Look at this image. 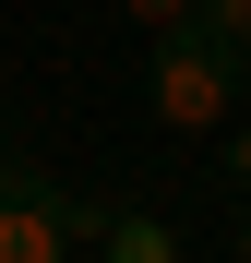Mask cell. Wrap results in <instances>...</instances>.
Instances as JSON below:
<instances>
[{
    "label": "cell",
    "mask_w": 251,
    "mask_h": 263,
    "mask_svg": "<svg viewBox=\"0 0 251 263\" xmlns=\"http://www.w3.org/2000/svg\"><path fill=\"white\" fill-rule=\"evenodd\" d=\"M191 24L216 36V48H239V60H251V0H191Z\"/></svg>",
    "instance_id": "4"
},
{
    "label": "cell",
    "mask_w": 251,
    "mask_h": 263,
    "mask_svg": "<svg viewBox=\"0 0 251 263\" xmlns=\"http://www.w3.org/2000/svg\"><path fill=\"white\" fill-rule=\"evenodd\" d=\"M227 263H251V192H239V215H227Z\"/></svg>",
    "instance_id": "7"
},
{
    "label": "cell",
    "mask_w": 251,
    "mask_h": 263,
    "mask_svg": "<svg viewBox=\"0 0 251 263\" xmlns=\"http://www.w3.org/2000/svg\"><path fill=\"white\" fill-rule=\"evenodd\" d=\"M0 144H12V120H0Z\"/></svg>",
    "instance_id": "8"
},
{
    "label": "cell",
    "mask_w": 251,
    "mask_h": 263,
    "mask_svg": "<svg viewBox=\"0 0 251 263\" xmlns=\"http://www.w3.org/2000/svg\"><path fill=\"white\" fill-rule=\"evenodd\" d=\"M120 12H132L144 36H180V24H191V0H120Z\"/></svg>",
    "instance_id": "6"
},
{
    "label": "cell",
    "mask_w": 251,
    "mask_h": 263,
    "mask_svg": "<svg viewBox=\"0 0 251 263\" xmlns=\"http://www.w3.org/2000/svg\"><path fill=\"white\" fill-rule=\"evenodd\" d=\"M84 251H108V263H180V228L144 215V203H96V239Z\"/></svg>",
    "instance_id": "3"
},
{
    "label": "cell",
    "mask_w": 251,
    "mask_h": 263,
    "mask_svg": "<svg viewBox=\"0 0 251 263\" xmlns=\"http://www.w3.org/2000/svg\"><path fill=\"white\" fill-rule=\"evenodd\" d=\"M239 84H251V60H239V48H216L203 24H180V36H156L144 108H156V132H180V144H203L216 120H239Z\"/></svg>",
    "instance_id": "1"
},
{
    "label": "cell",
    "mask_w": 251,
    "mask_h": 263,
    "mask_svg": "<svg viewBox=\"0 0 251 263\" xmlns=\"http://www.w3.org/2000/svg\"><path fill=\"white\" fill-rule=\"evenodd\" d=\"M96 239V203H72L60 192V167H36L0 144V263H60Z\"/></svg>",
    "instance_id": "2"
},
{
    "label": "cell",
    "mask_w": 251,
    "mask_h": 263,
    "mask_svg": "<svg viewBox=\"0 0 251 263\" xmlns=\"http://www.w3.org/2000/svg\"><path fill=\"white\" fill-rule=\"evenodd\" d=\"M216 167H227V192H251V120H216Z\"/></svg>",
    "instance_id": "5"
}]
</instances>
